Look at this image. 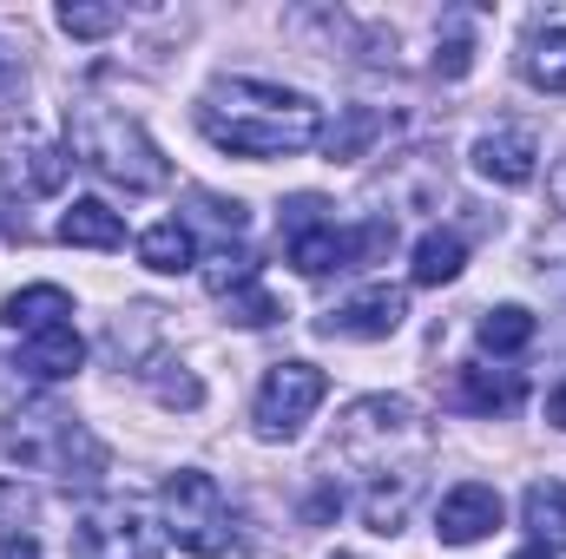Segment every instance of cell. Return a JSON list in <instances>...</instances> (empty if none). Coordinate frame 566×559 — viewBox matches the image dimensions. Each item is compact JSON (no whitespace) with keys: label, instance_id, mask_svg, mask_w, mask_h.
Instances as JSON below:
<instances>
[{"label":"cell","instance_id":"3","mask_svg":"<svg viewBox=\"0 0 566 559\" xmlns=\"http://www.w3.org/2000/svg\"><path fill=\"white\" fill-rule=\"evenodd\" d=\"M158 520H165V540L178 553L218 559L238 547V514L224 500V487L205 474V467H178L165 487H158Z\"/></svg>","mask_w":566,"mask_h":559},{"label":"cell","instance_id":"26","mask_svg":"<svg viewBox=\"0 0 566 559\" xmlns=\"http://www.w3.org/2000/svg\"><path fill=\"white\" fill-rule=\"evenodd\" d=\"M468 60H474V40H468V27L454 20V33H448V46L434 53V73H441V80H461V73H468Z\"/></svg>","mask_w":566,"mask_h":559},{"label":"cell","instance_id":"16","mask_svg":"<svg viewBox=\"0 0 566 559\" xmlns=\"http://www.w3.org/2000/svg\"><path fill=\"white\" fill-rule=\"evenodd\" d=\"M389 133V113H376V106H349V113H336V126H323V158L336 165V158H363L369 145Z\"/></svg>","mask_w":566,"mask_h":559},{"label":"cell","instance_id":"11","mask_svg":"<svg viewBox=\"0 0 566 559\" xmlns=\"http://www.w3.org/2000/svg\"><path fill=\"white\" fill-rule=\"evenodd\" d=\"M80 369H86V342H80L73 323L40 329V336L20 342V376H33V382H73Z\"/></svg>","mask_w":566,"mask_h":559},{"label":"cell","instance_id":"5","mask_svg":"<svg viewBox=\"0 0 566 559\" xmlns=\"http://www.w3.org/2000/svg\"><path fill=\"white\" fill-rule=\"evenodd\" d=\"M323 395H329V376H323L316 362H277V369L264 376L258 402H251V428H258V441H296L303 421L316 415Z\"/></svg>","mask_w":566,"mask_h":559},{"label":"cell","instance_id":"2","mask_svg":"<svg viewBox=\"0 0 566 559\" xmlns=\"http://www.w3.org/2000/svg\"><path fill=\"white\" fill-rule=\"evenodd\" d=\"M66 151H80L106 184H126V191H158L171 178L165 151L145 139V126L106 99H80L66 113Z\"/></svg>","mask_w":566,"mask_h":559},{"label":"cell","instance_id":"29","mask_svg":"<svg viewBox=\"0 0 566 559\" xmlns=\"http://www.w3.org/2000/svg\"><path fill=\"white\" fill-rule=\"evenodd\" d=\"M547 421H554V428L566 434V382L554 389V395H547Z\"/></svg>","mask_w":566,"mask_h":559},{"label":"cell","instance_id":"30","mask_svg":"<svg viewBox=\"0 0 566 559\" xmlns=\"http://www.w3.org/2000/svg\"><path fill=\"white\" fill-rule=\"evenodd\" d=\"M514 559H554V553H547V547H521Z\"/></svg>","mask_w":566,"mask_h":559},{"label":"cell","instance_id":"23","mask_svg":"<svg viewBox=\"0 0 566 559\" xmlns=\"http://www.w3.org/2000/svg\"><path fill=\"white\" fill-rule=\"evenodd\" d=\"M251 283H258V257H251V251H231V244H224V251L205 257V289H211V296H238V289H251Z\"/></svg>","mask_w":566,"mask_h":559},{"label":"cell","instance_id":"6","mask_svg":"<svg viewBox=\"0 0 566 559\" xmlns=\"http://www.w3.org/2000/svg\"><path fill=\"white\" fill-rule=\"evenodd\" d=\"M158 527L145 520L133 500H99L73 527V559H158Z\"/></svg>","mask_w":566,"mask_h":559},{"label":"cell","instance_id":"9","mask_svg":"<svg viewBox=\"0 0 566 559\" xmlns=\"http://www.w3.org/2000/svg\"><path fill=\"white\" fill-rule=\"evenodd\" d=\"M474 171H481L488 184H501V191H521V184H534V171H541V139H534L527 126H494V133L474 139Z\"/></svg>","mask_w":566,"mask_h":559},{"label":"cell","instance_id":"17","mask_svg":"<svg viewBox=\"0 0 566 559\" xmlns=\"http://www.w3.org/2000/svg\"><path fill=\"white\" fill-rule=\"evenodd\" d=\"M139 264H145V271H158V277L191 271V264H198V238H191V224H178V218L151 224V231L139 238Z\"/></svg>","mask_w":566,"mask_h":559},{"label":"cell","instance_id":"7","mask_svg":"<svg viewBox=\"0 0 566 559\" xmlns=\"http://www.w3.org/2000/svg\"><path fill=\"white\" fill-rule=\"evenodd\" d=\"M73 171V151L60 139H40V133H20V139L0 145V184L13 198H53Z\"/></svg>","mask_w":566,"mask_h":559},{"label":"cell","instance_id":"4","mask_svg":"<svg viewBox=\"0 0 566 559\" xmlns=\"http://www.w3.org/2000/svg\"><path fill=\"white\" fill-rule=\"evenodd\" d=\"M0 454L13 467H46L60 481H99L106 474V447L60 409H33V415H7L0 428Z\"/></svg>","mask_w":566,"mask_h":559},{"label":"cell","instance_id":"19","mask_svg":"<svg viewBox=\"0 0 566 559\" xmlns=\"http://www.w3.org/2000/svg\"><path fill=\"white\" fill-rule=\"evenodd\" d=\"M454 402L474 409V415H507L521 402V382L514 376H494V369H461L454 376Z\"/></svg>","mask_w":566,"mask_h":559},{"label":"cell","instance_id":"24","mask_svg":"<svg viewBox=\"0 0 566 559\" xmlns=\"http://www.w3.org/2000/svg\"><path fill=\"white\" fill-rule=\"evenodd\" d=\"M323 224H336V218H329V204H323V198H310V191H303V198H290V204H283V218H277L283 244H296V238H310V231H323Z\"/></svg>","mask_w":566,"mask_h":559},{"label":"cell","instance_id":"14","mask_svg":"<svg viewBox=\"0 0 566 559\" xmlns=\"http://www.w3.org/2000/svg\"><path fill=\"white\" fill-rule=\"evenodd\" d=\"M409 500H416V467H389V474H376V487L363 494V520H369V534H402Z\"/></svg>","mask_w":566,"mask_h":559},{"label":"cell","instance_id":"18","mask_svg":"<svg viewBox=\"0 0 566 559\" xmlns=\"http://www.w3.org/2000/svg\"><path fill=\"white\" fill-rule=\"evenodd\" d=\"M521 73H527V86L566 99V27H541V33L521 46Z\"/></svg>","mask_w":566,"mask_h":559},{"label":"cell","instance_id":"15","mask_svg":"<svg viewBox=\"0 0 566 559\" xmlns=\"http://www.w3.org/2000/svg\"><path fill=\"white\" fill-rule=\"evenodd\" d=\"M521 527L534 534V547L566 553V487L560 481H534L527 500H521Z\"/></svg>","mask_w":566,"mask_h":559},{"label":"cell","instance_id":"1","mask_svg":"<svg viewBox=\"0 0 566 559\" xmlns=\"http://www.w3.org/2000/svg\"><path fill=\"white\" fill-rule=\"evenodd\" d=\"M198 126L231 158H290V151H310L323 139L316 99L271 86V80H218L198 106Z\"/></svg>","mask_w":566,"mask_h":559},{"label":"cell","instance_id":"20","mask_svg":"<svg viewBox=\"0 0 566 559\" xmlns=\"http://www.w3.org/2000/svg\"><path fill=\"white\" fill-rule=\"evenodd\" d=\"M461 264H468V244H461L454 231H422V244H416V283H422V289L454 283Z\"/></svg>","mask_w":566,"mask_h":559},{"label":"cell","instance_id":"27","mask_svg":"<svg viewBox=\"0 0 566 559\" xmlns=\"http://www.w3.org/2000/svg\"><path fill=\"white\" fill-rule=\"evenodd\" d=\"M0 559H40V540L33 534H7L0 540Z\"/></svg>","mask_w":566,"mask_h":559},{"label":"cell","instance_id":"12","mask_svg":"<svg viewBox=\"0 0 566 559\" xmlns=\"http://www.w3.org/2000/svg\"><path fill=\"white\" fill-rule=\"evenodd\" d=\"M66 316H73V296H66L60 283H27V289H13V296L0 303V323H7V329H20V336L60 329Z\"/></svg>","mask_w":566,"mask_h":559},{"label":"cell","instance_id":"22","mask_svg":"<svg viewBox=\"0 0 566 559\" xmlns=\"http://www.w3.org/2000/svg\"><path fill=\"white\" fill-rule=\"evenodd\" d=\"M119 27H126V7H106V0H66L60 7V33H73V40H106Z\"/></svg>","mask_w":566,"mask_h":559},{"label":"cell","instance_id":"25","mask_svg":"<svg viewBox=\"0 0 566 559\" xmlns=\"http://www.w3.org/2000/svg\"><path fill=\"white\" fill-rule=\"evenodd\" d=\"M224 309H231V323H244V329H264V323H277V316H283V303L264 289V283H251V289L224 296Z\"/></svg>","mask_w":566,"mask_h":559},{"label":"cell","instance_id":"28","mask_svg":"<svg viewBox=\"0 0 566 559\" xmlns=\"http://www.w3.org/2000/svg\"><path fill=\"white\" fill-rule=\"evenodd\" d=\"M547 198H554V211H566V158L547 171Z\"/></svg>","mask_w":566,"mask_h":559},{"label":"cell","instance_id":"10","mask_svg":"<svg viewBox=\"0 0 566 559\" xmlns=\"http://www.w3.org/2000/svg\"><path fill=\"white\" fill-rule=\"evenodd\" d=\"M402 316H409V296L382 283V289H363V296H349L343 309H329V316H323V336H343V342H382V336L402 329Z\"/></svg>","mask_w":566,"mask_h":559},{"label":"cell","instance_id":"21","mask_svg":"<svg viewBox=\"0 0 566 559\" xmlns=\"http://www.w3.org/2000/svg\"><path fill=\"white\" fill-rule=\"evenodd\" d=\"M481 349L488 356H521L527 342H534V309H521V303H501V309H488L481 316Z\"/></svg>","mask_w":566,"mask_h":559},{"label":"cell","instance_id":"13","mask_svg":"<svg viewBox=\"0 0 566 559\" xmlns=\"http://www.w3.org/2000/svg\"><path fill=\"white\" fill-rule=\"evenodd\" d=\"M60 238L80 251H119L126 244V218L99 198H73V211H60Z\"/></svg>","mask_w":566,"mask_h":559},{"label":"cell","instance_id":"8","mask_svg":"<svg viewBox=\"0 0 566 559\" xmlns=\"http://www.w3.org/2000/svg\"><path fill=\"white\" fill-rule=\"evenodd\" d=\"M494 527H501V494H494L488 481H461V487H448L441 507H434L441 547H481Z\"/></svg>","mask_w":566,"mask_h":559}]
</instances>
